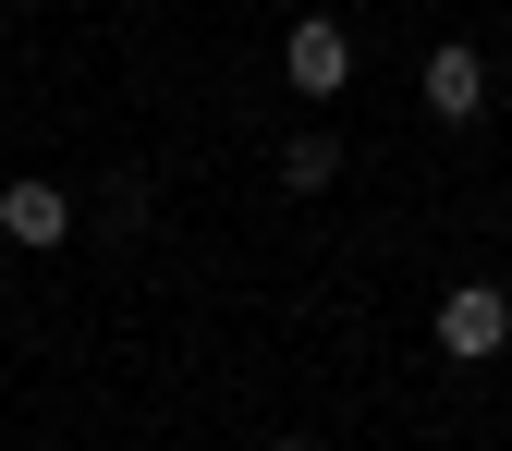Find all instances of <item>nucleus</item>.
Wrapping results in <instances>:
<instances>
[{
    "mask_svg": "<svg viewBox=\"0 0 512 451\" xmlns=\"http://www.w3.org/2000/svg\"><path fill=\"white\" fill-rule=\"evenodd\" d=\"M512 342V293L500 281H452V293H439V354H452V366H488Z\"/></svg>",
    "mask_w": 512,
    "mask_h": 451,
    "instance_id": "nucleus-1",
    "label": "nucleus"
},
{
    "mask_svg": "<svg viewBox=\"0 0 512 451\" xmlns=\"http://www.w3.org/2000/svg\"><path fill=\"white\" fill-rule=\"evenodd\" d=\"M281 74H293L305 98H342V86H354V25H342V13H305V25L281 37Z\"/></svg>",
    "mask_w": 512,
    "mask_h": 451,
    "instance_id": "nucleus-2",
    "label": "nucleus"
},
{
    "mask_svg": "<svg viewBox=\"0 0 512 451\" xmlns=\"http://www.w3.org/2000/svg\"><path fill=\"white\" fill-rule=\"evenodd\" d=\"M61 232H74V196H61V183H0V244H25V256H49Z\"/></svg>",
    "mask_w": 512,
    "mask_h": 451,
    "instance_id": "nucleus-3",
    "label": "nucleus"
},
{
    "mask_svg": "<svg viewBox=\"0 0 512 451\" xmlns=\"http://www.w3.org/2000/svg\"><path fill=\"white\" fill-rule=\"evenodd\" d=\"M415 98H427L439 122H476V110H488V61H476L464 37H439V49H427V74H415Z\"/></svg>",
    "mask_w": 512,
    "mask_h": 451,
    "instance_id": "nucleus-4",
    "label": "nucleus"
},
{
    "mask_svg": "<svg viewBox=\"0 0 512 451\" xmlns=\"http://www.w3.org/2000/svg\"><path fill=\"white\" fill-rule=\"evenodd\" d=\"M281 183L293 196H330L342 183V135H281Z\"/></svg>",
    "mask_w": 512,
    "mask_h": 451,
    "instance_id": "nucleus-5",
    "label": "nucleus"
},
{
    "mask_svg": "<svg viewBox=\"0 0 512 451\" xmlns=\"http://www.w3.org/2000/svg\"><path fill=\"white\" fill-rule=\"evenodd\" d=\"M269 451H305V439H269Z\"/></svg>",
    "mask_w": 512,
    "mask_h": 451,
    "instance_id": "nucleus-6",
    "label": "nucleus"
}]
</instances>
